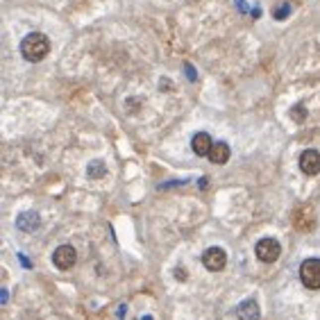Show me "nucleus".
<instances>
[{"mask_svg": "<svg viewBox=\"0 0 320 320\" xmlns=\"http://www.w3.org/2000/svg\"><path fill=\"white\" fill-rule=\"evenodd\" d=\"M21 53L27 62H41V59H46V55L50 53L48 37L41 32H30L21 41Z\"/></svg>", "mask_w": 320, "mask_h": 320, "instance_id": "obj_1", "label": "nucleus"}, {"mask_svg": "<svg viewBox=\"0 0 320 320\" xmlns=\"http://www.w3.org/2000/svg\"><path fill=\"white\" fill-rule=\"evenodd\" d=\"M300 279H302V284L307 288L318 291L320 288V259L318 256L304 259L302 266H300Z\"/></svg>", "mask_w": 320, "mask_h": 320, "instance_id": "obj_2", "label": "nucleus"}, {"mask_svg": "<svg viewBox=\"0 0 320 320\" xmlns=\"http://www.w3.org/2000/svg\"><path fill=\"white\" fill-rule=\"evenodd\" d=\"M255 252H256V259H261L263 263H272V261H277L279 255H282V246L275 239H261L256 243Z\"/></svg>", "mask_w": 320, "mask_h": 320, "instance_id": "obj_3", "label": "nucleus"}, {"mask_svg": "<svg viewBox=\"0 0 320 320\" xmlns=\"http://www.w3.org/2000/svg\"><path fill=\"white\" fill-rule=\"evenodd\" d=\"M202 263H204V268L211 272L223 270V268L227 266V252H225L223 248H209L202 255Z\"/></svg>", "mask_w": 320, "mask_h": 320, "instance_id": "obj_4", "label": "nucleus"}, {"mask_svg": "<svg viewBox=\"0 0 320 320\" xmlns=\"http://www.w3.org/2000/svg\"><path fill=\"white\" fill-rule=\"evenodd\" d=\"M75 261H77V252H75L73 246H59L53 252V263L59 270H70L75 266Z\"/></svg>", "mask_w": 320, "mask_h": 320, "instance_id": "obj_5", "label": "nucleus"}, {"mask_svg": "<svg viewBox=\"0 0 320 320\" xmlns=\"http://www.w3.org/2000/svg\"><path fill=\"white\" fill-rule=\"evenodd\" d=\"M300 168H302L304 175H318L320 173V152L318 150H304L302 155H300Z\"/></svg>", "mask_w": 320, "mask_h": 320, "instance_id": "obj_6", "label": "nucleus"}, {"mask_svg": "<svg viewBox=\"0 0 320 320\" xmlns=\"http://www.w3.org/2000/svg\"><path fill=\"white\" fill-rule=\"evenodd\" d=\"M236 316H239V320H259L261 311H259L256 300H252V298L243 300V302L236 307Z\"/></svg>", "mask_w": 320, "mask_h": 320, "instance_id": "obj_7", "label": "nucleus"}, {"mask_svg": "<svg viewBox=\"0 0 320 320\" xmlns=\"http://www.w3.org/2000/svg\"><path fill=\"white\" fill-rule=\"evenodd\" d=\"M211 145H213V141H211V136H209L207 132H197L195 136H193V141H191V148H193V152H195L197 157H209Z\"/></svg>", "mask_w": 320, "mask_h": 320, "instance_id": "obj_8", "label": "nucleus"}, {"mask_svg": "<svg viewBox=\"0 0 320 320\" xmlns=\"http://www.w3.org/2000/svg\"><path fill=\"white\" fill-rule=\"evenodd\" d=\"M209 161H211V164H218V166L227 164V161H230V145L223 143V141L213 143L211 150H209Z\"/></svg>", "mask_w": 320, "mask_h": 320, "instance_id": "obj_9", "label": "nucleus"}, {"mask_svg": "<svg viewBox=\"0 0 320 320\" xmlns=\"http://www.w3.org/2000/svg\"><path fill=\"white\" fill-rule=\"evenodd\" d=\"M16 225H18V230H23V232H34V230H39L41 220H39V213L25 211V213H21V216H18Z\"/></svg>", "mask_w": 320, "mask_h": 320, "instance_id": "obj_10", "label": "nucleus"}, {"mask_svg": "<svg viewBox=\"0 0 320 320\" xmlns=\"http://www.w3.org/2000/svg\"><path fill=\"white\" fill-rule=\"evenodd\" d=\"M86 175L91 177V180H102V177L107 175V166H105V161H91L89 164V168H86Z\"/></svg>", "mask_w": 320, "mask_h": 320, "instance_id": "obj_11", "label": "nucleus"}, {"mask_svg": "<svg viewBox=\"0 0 320 320\" xmlns=\"http://www.w3.org/2000/svg\"><path fill=\"white\" fill-rule=\"evenodd\" d=\"M288 11H291V7H288V5L279 7V9L275 11V18H277V21H284V18H286V14H288Z\"/></svg>", "mask_w": 320, "mask_h": 320, "instance_id": "obj_12", "label": "nucleus"}, {"mask_svg": "<svg viewBox=\"0 0 320 320\" xmlns=\"http://www.w3.org/2000/svg\"><path fill=\"white\" fill-rule=\"evenodd\" d=\"M291 116L295 118V121H304V109H302V105H298L293 109V114H291Z\"/></svg>", "mask_w": 320, "mask_h": 320, "instance_id": "obj_13", "label": "nucleus"}, {"mask_svg": "<svg viewBox=\"0 0 320 320\" xmlns=\"http://www.w3.org/2000/svg\"><path fill=\"white\" fill-rule=\"evenodd\" d=\"M175 275H177V279H182V282L187 279V270H184V268H177V270H175Z\"/></svg>", "mask_w": 320, "mask_h": 320, "instance_id": "obj_14", "label": "nucleus"}, {"mask_svg": "<svg viewBox=\"0 0 320 320\" xmlns=\"http://www.w3.org/2000/svg\"><path fill=\"white\" fill-rule=\"evenodd\" d=\"M143 320H150V318H143Z\"/></svg>", "mask_w": 320, "mask_h": 320, "instance_id": "obj_15", "label": "nucleus"}]
</instances>
